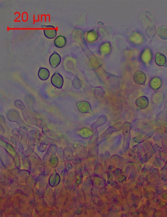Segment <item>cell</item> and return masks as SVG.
Masks as SVG:
<instances>
[{
  "label": "cell",
  "instance_id": "obj_1",
  "mask_svg": "<svg viewBox=\"0 0 167 217\" xmlns=\"http://www.w3.org/2000/svg\"><path fill=\"white\" fill-rule=\"evenodd\" d=\"M43 29L44 34L46 38L49 39H53L57 35V31L55 27L51 25L41 26Z\"/></svg>",
  "mask_w": 167,
  "mask_h": 217
},
{
  "label": "cell",
  "instance_id": "obj_2",
  "mask_svg": "<svg viewBox=\"0 0 167 217\" xmlns=\"http://www.w3.org/2000/svg\"><path fill=\"white\" fill-rule=\"evenodd\" d=\"M67 43L66 38L62 35L56 37L54 41L55 46L58 48H61L65 47Z\"/></svg>",
  "mask_w": 167,
  "mask_h": 217
},
{
  "label": "cell",
  "instance_id": "obj_3",
  "mask_svg": "<svg viewBox=\"0 0 167 217\" xmlns=\"http://www.w3.org/2000/svg\"><path fill=\"white\" fill-rule=\"evenodd\" d=\"M61 58L60 55L56 53H53L49 58L50 63L52 67L55 68L60 64Z\"/></svg>",
  "mask_w": 167,
  "mask_h": 217
},
{
  "label": "cell",
  "instance_id": "obj_4",
  "mask_svg": "<svg viewBox=\"0 0 167 217\" xmlns=\"http://www.w3.org/2000/svg\"><path fill=\"white\" fill-rule=\"evenodd\" d=\"M156 64L160 66H166V58L165 56L161 53H156L155 58Z\"/></svg>",
  "mask_w": 167,
  "mask_h": 217
},
{
  "label": "cell",
  "instance_id": "obj_5",
  "mask_svg": "<svg viewBox=\"0 0 167 217\" xmlns=\"http://www.w3.org/2000/svg\"><path fill=\"white\" fill-rule=\"evenodd\" d=\"M146 33L150 39H153L156 34V29L153 25L148 26L146 29Z\"/></svg>",
  "mask_w": 167,
  "mask_h": 217
},
{
  "label": "cell",
  "instance_id": "obj_6",
  "mask_svg": "<svg viewBox=\"0 0 167 217\" xmlns=\"http://www.w3.org/2000/svg\"><path fill=\"white\" fill-rule=\"evenodd\" d=\"M151 53L150 49H146L142 53V60L146 63H148L151 60Z\"/></svg>",
  "mask_w": 167,
  "mask_h": 217
},
{
  "label": "cell",
  "instance_id": "obj_7",
  "mask_svg": "<svg viewBox=\"0 0 167 217\" xmlns=\"http://www.w3.org/2000/svg\"><path fill=\"white\" fill-rule=\"evenodd\" d=\"M158 35L163 40L167 39V29L163 26H161L158 28Z\"/></svg>",
  "mask_w": 167,
  "mask_h": 217
}]
</instances>
